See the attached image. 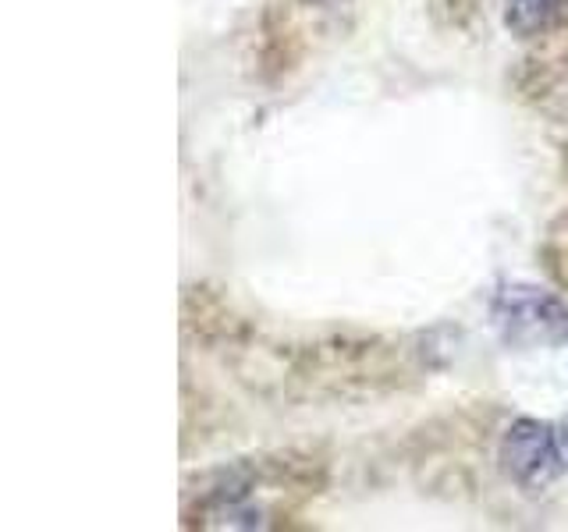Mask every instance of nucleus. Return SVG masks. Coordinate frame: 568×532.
I'll return each instance as SVG.
<instances>
[{
	"instance_id": "5",
	"label": "nucleus",
	"mask_w": 568,
	"mask_h": 532,
	"mask_svg": "<svg viewBox=\"0 0 568 532\" xmlns=\"http://www.w3.org/2000/svg\"><path fill=\"white\" fill-rule=\"evenodd\" d=\"M568 18V0H505V25L519 40H540Z\"/></svg>"
},
{
	"instance_id": "6",
	"label": "nucleus",
	"mask_w": 568,
	"mask_h": 532,
	"mask_svg": "<svg viewBox=\"0 0 568 532\" xmlns=\"http://www.w3.org/2000/svg\"><path fill=\"white\" fill-rule=\"evenodd\" d=\"M550 270L558 274V280L568 288V213H565V221H561V227H555L550 231Z\"/></svg>"
},
{
	"instance_id": "2",
	"label": "nucleus",
	"mask_w": 568,
	"mask_h": 532,
	"mask_svg": "<svg viewBox=\"0 0 568 532\" xmlns=\"http://www.w3.org/2000/svg\"><path fill=\"white\" fill-rule=\"evenodd\" d=\"M408 359L413 348H405L398 337L334 330L310 337L288 351L281 348V380L288 377L306 383L313 398L373 395V390L398 387V372H408Z\"/></svg>"
},
{
	"instance_id": "3",
	"label": "nucleus",
	"mask_w": 568,
	"mask_h": 532,
	"mask_svg": "<svg viewBox=\"0 0 568 532\" xmlns=\"http://www.w3.org/2000/svg\"><path fill=\"white\" fill-rule=\"evenodd\" d=\"M490 324L511 348L568 345V301L540 284H501L490 298Z\"/></svg>"
},
{
	"instance_id": "1",
	"label": "nucleus",
	"mask_w": 568,
	"mask_h": 532,
	"mask_svg": "<svg viewBox=\"0 0 568 532\" xmlns=\"http://www.w3.org/2000/svg\"><path fill=\"white\" fill-rule=\"evenodd\" d=\"M313 461L295 454H263L217 466L182 497L185 529H266L288 511V497L316 493Z\"/></svg>"
},
{
	"instance_id": "7",
	"label": "nucleus",
	"mask_w": 568,
	"mask_h": 532,
	"mask_svg": "<svg viewBox=\"0 0 568 532\" xmlns=\"http://www.w3.org/2000/svg\"><path fill=\"white\" fill-rule=\"evenodd\" d=\"M558 440H561V448H565V454H568V416L558 422Z\"/></svg>"
},
{
	"instance_id": "8",
	"label": "nucleus",
	"mask_w": 568,
	"mask_h": 532,
	"mask_svg": "<svg viewBox=\"0 0 568 532\" xmlns=\"http://www.w3.org/2000/svg\"><path fill=\"white\" fill-rule=\"evenodd\" d=\"M302 4H327V0H302Z\"/></svg>"
},
{
	"instance_id": "4",
	"label": "nucleus",
	"mask_w": 568,
	"mask_h": 532,
	"mask_svg": "<svg viewBox=\"0 0 568 532\" xmlns=\"http://www.w3.org/2000/svg\"><path fill=\"white\" fill-rule=\"evenodd\" d=\"M565 458L568 454L558 440V426L532 416L515 419L497 443V469L523 493L547 490L565 472Z\"/></svg>"
}]
</instances>
